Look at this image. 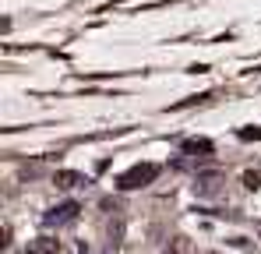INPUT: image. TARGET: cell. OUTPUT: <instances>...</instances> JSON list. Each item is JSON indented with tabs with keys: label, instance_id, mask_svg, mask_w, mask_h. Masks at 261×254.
<instances>
[{
	"label": "cell",
	"instance_id": "obj_1",
	"mask_svg": "<svg viewBox=\"0 0 261 254\" xmlns=\"http://www.w3.org/2000/svg\"><path fill=\"white\" fill-rule=\"evenodd\" d=\"M155 176H159V166H155V163H138V166H130L127 173H120L117 187H120V191H134V187L152 184Z\"/></svg>",
	"mask_w": 261,
	"mask_h": 254
},
{
	"label": "cell",
	"instance_id": "obj_2",
	"mask_svg": "<svg viewBox=\"0 0 261 254\" xmlns=\"http://www.w3.org/2000/svg\"><path fill=\"white\" fill-rule=\"evenodd\" d=\"M78 201H64V205H57V209H49L43 215V222L46 226H67V222H74L78 219Z\"/></svg>",
	"mask_w": 261,
	"mask_h": 254
},
{
	"label": "cell",
	"instance_id": "obj_3",
	"mask_svg": "<svg viewBox=\"0 0 261 254\" xmlns=\"http://www.w3.org/2000/svg\"><path fill=\"white\" fill-rule=\"evenodd\" d=\"M53 184H57V187H64V191H71V187H85L88 180L82 176V173H74V169H57Z\"/></svg>",
	"mask_w": 261,
	"mask_h": 254
},
{
	"label": "cell",
	"instance_id": "obj_4",
	"mask_svg": "<svg viewBox=\"0 0 261 254\" xmlns=\"http://www.w3.org/2000/svg\"><path fill=\"white\" fill-rule=\"evenodd\" d=\"M29 254H60V240H53V237H39V240L29 244Z\"/></svg>",
	"mask_w": 261,
	"mask_h": 254
},
{
	"label": "cell",
	"instance_id": "obj_5",
	"mask_svg": "<svg viewBox=\"0 0 261 254\" xmlns=\"http://www.w3.org/2000/svg\"><path fill=\"white\" fill-rule=\"evenodd\" d=\"M194 187H198V194H216V191H219V176H216V173L198 176V184H194Z\"/></svg>",
	"mask_w": 261,
	"mask_h": 254
},
{
	"label": "cell",
	"instance_id": "obj_6",
	"mask_svg": "<svg viewBox=\"0 0 261 254\" xmlns=\"http://www.w3.org/2000/svg\"><path fill=\"white\" fill-rule=\"evenodd\" d=\"M120 237H124V219L110 222V247H117V244H120Z\"/></svg>",
	"mask_w": 261,
	"mask_h": 254
},
{
	"label": "cell",
	"instance_id": "obj_7",
	"mask_svg": "<svg viewBox=\"0 0 261 254\" xmlns=\"http://www.w3.org/2000/svg\"><path fill=\"white\" fill-rule=\"evenodd\" d=\"M184 152H205V156H208V152H212V141H205V138H201V141H187Z\"/></svg>",
	"mask_w": 261,
	"mask_h": 254
},
{
	"label": "cell",
	"instance_id": "obj_8",
	"mask_svg": "<svg viewBox=\"0 0 261 254\" xmlns=\"http://www.w3.org/2000/svg\"><path fill=\"white\" fill-rule=\"evenodd\" d=\"M244 187H261V173H244Z\"/></svg>",
	"mask_w": 261,
	"mask_h": 254
},
{
	"label": "cell",
	"instance_id": "obj_9",
	"mask_svg": "<svg viewBox=\"0 0 261 254\" xmlns=\"http://www.w3.org/2000/svg\"><path fill=\"white\" fill-rule=\"evenodd\" d=\"M240 138H244V141H254V138H261V127H247V131H240Z\"/></svg>",
	"mask_w": 261,
	"mask_h": 254
},
{
	"label": "cell",
	"instance_id": "obj_10",
	"mask_svg": "<svg viewBox=\"0 0 261 254\" xmlns=\"http://www.w3.org/2000/svg\"><path fill=\"white\" fill-rule=\"evenodd\" d=\"M254 230H258V233H261V222H254Z\"/></svg>",
	"mask_w": 261,
	"mask_h": 254
},
{
	"label": "cell",
	"instance_id": "obj_11",
	"mask_svg": "<svg viewBox=\"0 0 261 254\" xmlns=\"http://www.w3.org/2000/svg\"><path fill=\"white\" fill-rule=\"evenodd\" d=\"M82 254H85V247H82Z\"/></svg>",
	"mask_w": 261,
	"mask_h": 254
}]
</instances>
